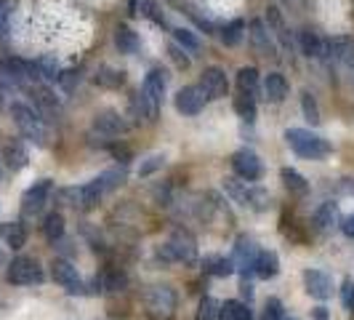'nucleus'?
<instances>
[{"label": "nucleus", "instance_id": "412c9836", "mask_svg": "<svg viewBox=\"0 0 354 320\" xmlns=\"http://www.w3.org/2000/svg\"><path fill=\"white\" fill-rule=\"evenodd\" d=\"M27 227L24 222H3L0 224V240L6 243V249L11 251H21L27 246Z\"/></svg>", "mask_w": 354, "mask_h": 320}, {"label": "nucleus", "instance_id": "6ab92c4d", "mask_svg": "<svg viewBox=\"0 0 354 320\" xmlns=\"http://www.w3.org/2000/svg\"><path fill=\"white\" fill-rule=\"evenodd\" d=\"M250 272H253V278H261V281L277 278L280 275V256H277V251H266V249L259 251V256H256V262L250 267Z\"/></svg>", "mask_w": 354, "mask_h": 320}, {"label": "nucleus", "instance_id": "423d86ee", "mask_svg": "<svg viewBox=\"0 0 354 320\" xmlns=\"http://www.w3.org/2000/svg\"><path fill=\"white\" fill-rule=\"evenodd\" d=\"M6 281L11 285H40L46 281V269L35 256H14L6 265Z\"/></svg>", "mask_w": 354, "mask_h": 320}, {"label": "nucleus", "instance_id": "2f4dec72", "mask_svg": "<svg viewBox=\"0 0 354 320\" xmlns=\"http://www.w3.org/2000/svg\"><path fill=\"white\" fill-rule=\"evenodd\" d=\"M40 230H43V238L48 240V243H56V240H62L64 238V230H67V224H64V216L59 211H51L46 219H43V224H40Z\"/></svg>", "mask_w": 354, "mask_h": 320}, {"label": "nucleus", "instance_id": "c9c22d12", "mask_svg": "<svg viewBox=\"0 0 354 320\" xmlns=\"http://www.w3.org/2000/svg\"><path fill=\"white\" fill-rule=\"evenodd\" d=\"M99 278H102V291L104 294H120L128 285V275H125L123 269H106Z\"/></svg>", "mask_w": 354, "mask_h": 320}, {"label": "nucleus", "instance_id": "3c124183", "mask_svg": "<svg viewBox=\"0 0 354 320\" xmlns=\"http://www.w3.org/2000/svg\"><path fill=\"white\" fill-rule=\"evenodd\" d=\"M109 152H112L115 158L120 160L123 166H128V163H131V150H128V147H123V144H115V142H112V147H109Z\"/></svg>", "mask_w": 354, "mask_h": 320}, {"label": "nucleus", "instance_id": "7c9ffc66", "mask_svg": "<svg viewBox=\"0 0 354 320\" xmlns=\"http://www.w3.org/2000/svg\"><path fill=\"white\" fill-rule=\"evenodd\" d=\"M280 179H283V187L290 193V195H306L309 193V181L304 174H299L296 168H280Z\"/></svg>", "mask_w": 354, "mask_h": 320}, {"label": "nucleus", "instance_id": "864d4df0", "mask_svg": "<svg viewBox=\"0 0 354 320\" xmlns=\"http://www.w3.org/2000/svg\"><path fill=\"white\" fill-rule=\"evenodd\" d=\"M338 227H341V232H344L346 238H352V240H354V213H349V216H344Z\"/></svg>", "mask_w": 354, "mask_h": 320}, {"label": "nucleus", "instance_id": "cd10ccee", "mask_svg": "<svg viewBox=\"0 0 354 320\" xmlns=\"http://www.w3.org/2000/svg\"><path fill=\"white\" fill-rule=\"evenodd\" d=\"M3 160H6V166L17 174L21 168H27V163H30V152H27V147L21 142H11L3 147Z\"/></svg>", "mask_w": 354, "mask_h": 320}, {"label": "nucleus", "instance_id": "ddd939ff", "mask_svg": "<svg viewBox=\"0 0 354 320\" xmlns=\"http://www.w3.org/2000/svg\"><path fill=\"white\" fill-rule=\"evenodd\" d=\"M259 251L261 249L256 246L253 238H248V235H240V238H237L234 251H232V262H234V267H237V272L243 275V281H248V275H253L250 267H253V262H256Z\"/></svg>", "mask_w": 354, "mask_h": 320}, {"label": "nucleus", "instance_id": "49530a36", "mask_svg": "<svg viewBox=\"0 0 354 320\" xmlns=\"http://www.w3.org/2000/svg\"><path fill=\"white\" fill-rule=\"evenodd\" d=\"M341 304H344V310L354 318V281L352 278H344V283H341Z\"/></svg>", "mask_w": 354, "mask_h": 320}, {"label": "nucleus", "instance_id": "f257e3e1", "mask_svg": "<svg viewBox=\"0 0 354 320\" xmlns=\"http://www.w3.org/2000/svg\"><path fill=\"white\" fill-rule=\"evenodd\" d=\"M8 112H11L14 123H17L19 134H21L27 142L37 144V147H46V144H48V139H51V131H48L46 118L37 112L35 107L27 105V102H11Z\"/></svg>", "mask_w": 354, "mask_h": 320}, {"label": "nucleus", "instance_id": "5701e85b", "mask_svg": "<svg viewBox=\"0 0 354 320\" xmlns=\"http://www.w3.org/2000/svg\"><path fill=\"white\" fill-rule=\"evenodd\" d=\"M112 40H115V48L120 53H125V56H133V53H139V48H142V40H139V35L128 24H118L115 33H112Z\"/></svg>", "mask_w": 354, "mask_h": 320}, {"label": "nucleus", "instance_id": "f704fd0d", "mask_svg": "<svg viewBox=\"0 0 354 320\" xmlns=\"http://www.w3.org/2000/svg\"><path fill=\"white\" fill-rule=\"evenodd\" d=\"M221 320H253V310L248 302L227 299L221 302Z\"/></svg>", "mask_w": 354, "mask_h": 320}, {"label": "nucleus", "instance_id": "c756f323", "mask_svg": "<svg viewBox=\"0 0 354 320\" xmlns=\"http://www.w3.org/2000/svg\"><path fill=\"white\" fill-rule=\"evenodd\" d=\"M245 30H248V27H245V19H232L224 27H218V37H221V43H224L227 48H234V46L243 43Z\"/></svg>", "mask_w": 354, "mask_h": 320}, {"label": "nucleus", "instance_id": "1a4fd4ad", "mask_svg": "<svg viewBox=\"0 0 354 320\" xmlns=\"http://www.w3.org/2000/svg\"><path fill=\"white\" fill-rule=\"evenodd\" d=\"M53 195L51 179H37L32 187H27V193L21 195V216H37L48 206Z\"/></svg>", "mask_w": 354, "mask_h": 320}, {"label": "nucleus", "instance_id": "a18cd8bd", "mask_svg": "<svg viewBox=\"0 0 354 320\" xmlns=\"http://www.w3.org/2000/svg\"><path fill=\"white\" fill-rule=\"evenodd\" d=\"M152 197H155V203L162 206V208H171L176 200H174V187L171 184H158L155 190H152Z\"/></svg>", "mask_w": 354, "mask_h": 320}, {"label": "nucleus", "instance_id": "79ce46f5", "mask_svg": "<svg viewBox=\"0 0 354 320\" xmlns=\"http://www.w3.org/2000/svg\"><path fill=\"white\" fill-rule=\"evenodd\" d=\"M99 179H102V184H104V193H112V190L123 187L125 168H109V171H104V174H99Z\"/></svg>", "mask_w": 354, "mask_h": 320}, {"label": "nucleus", "instance_id": "bf43d9fd", "mask_svg": "<svg viewBox=\"0 0 354 320\" xmlns=\"http://www.w3.org/2000/svg\"><path fill=\"white\" fill-rule=\"evenodd\" d=\"M283 320H299V318H283Z\"/></svg>", "mask_w": 354, "mask_h": 320}, {"label": "nucleus", "instance_id": "b1692460", "mask_svg": "<svg viewBox=\"0 0 354 320\" xmlns=\"http://www.w3.org/2000/svg\"><path fill=\"white\" fill-rule=\"evenodd\" d=\"M221 190L227 193L232 203H237L240 208H248V193H250V181H243L237 177H224L221 179Z\"/></svg>", "mask_w": 354, "mask_h": 320}, {"label": "nucleus", "instance_id": "13d9d810", "mask_svg": "<svg viewBox=\"0 0 354 320\" xmlns=\"http://www.w3.org/2000/svg\"><path fill=\"white\" fill-rule=\"evenodd\" d=\"M0 107H3V86H0Z\"/></svg>", "mask_w": 354, "mask_h": 320}, {"label": "nucleus", "instance_id": "58836bf2", "mask_svg": "<svg viewBox=\"0 0 354 320\" xmlns=\"http://www.w3.org/2000/svg\"><path fill=\"white\" fill-rule=\"evenodd\" d=\"M234 112L243 118V121H248V123H253L256 121V99L253 96H248V94H237L234 96Z\"/></svg>", "mask_w": 354, "mask_h": 320}, {"label": "nucleus", "instance_id": "9b49d317", "mask_svg": "<svg viewBox=\"0 0 354 320\" xmlns=\"http://www.w3.org/2000/svg\"><path fill=\"white\" fill-rule=\"evenodd\" d=\"M91 131H93V134H102V136H109V139H115V136L128 134V131H131V123L125 121L118 109H102V112H96V115H93V121H91Z\"/></svg>", "mask_w": 354, "mask_h": 320}, {"label": "nucleus", "instance_id": "473e14b6", "mask_svg": "<svg viewBox=\"0 0 354 320\" xmlns=\"http://www.w3.org/2000/svg\"><path fill=\"white\" fill-rule=\"evenodd\" d=\"M312 219H315V227L319 232H328L338 222V203L336 200H325L317 211H315Z\"/></svg>", "mask_w": 354, "mask_h": 320}, {"label": "nucleus", "instance_id": "c03bdc74", "mask_svg": "<svg viewBox=\"0 0 354 320\" xmlns=\"http://www.w3.org/2000/svg\"><path fill=\"white\" fill-rule=\"evenodd\" d=\"M162 166H165V155H149V158L139 166V171H136V174H139V179H147V177H152L155 171H160Z\"/></svg>", "mask_w": 354, "mask_h": 320}, {"label": "nucleus", "instance_id": "09e8293b", "mask_svg": "<svg viewBox=\"0 0 354 320\" xmlns=\"http://www.w3.org/2000/svg\"><path fill=\"white\" fill-rule=\"evenodd\" d=\"M11 8V3L8 0H0V40H6L8 37V11Z\"/></svg>", "mask_w": 354, "mask_h": 320}, {"label": "nucleus", "instance_id": "4d7b16f0", "mask_svg": "<svg viewBox=\"0 0 354 320\" xmlns=\"http://www.w3.org/2000/svg\"><path fill=\"white\" fill-rule=\"evenodd\" d=\"M0 265H6V254H3V249H0Z\"/></svg>", "mask_w": 354, "mask_h": 320}, {"label": "nucleus", "instance_id": "4c0bfd02", "mask_svg": "<svg viewBox=\"0 0 354 320\" xmlns=\"http://www.w3.org/2000/svg\"><path fill=\"white\" fill-rule=\"evenodd\" d=\"M195 320H221V302L213 296H203L197 304Z\"/></svg>", "mask_w": 354, "mask_h": 320}, {"label": "nucleus", "instance_id": "aec40b11", "mask_svg": "<svg viewBox=\"0 0 354 320\" xmlns=\"http://www.w3.org/2000/svg\"><path fill=\"white\" fill-rule=\"evenodd\" d=\"M104 184H102V179H91L86 181L83 187H77V208L80 211H93L99 203H102V197H104Z\"/></svg>", "mask_w": 354, "mask_h": 320}, {"label": "nucleus", "instance_id": "f8f14e48", "mask_svg": "<svg viewBox=\"0 0 354 320\" xmlns=\"http://www.w3.org/2000/svg\"><path fill=\"white\" fill-rule=\"evenodd\" d=\"M304 288H306V294L312 296V299H317V302H328L330 296H333V291H336V285H333V278L328 275V272H322V269H304Z\"/></svg>", "mask_w": 354, "mask_h": 320}, {"label": "nucleus", "instance_id": "de8ad7c7", "mask_svg": "<svg viewBox=\"0 0 354 320\" xmlns=\"http://www.w3.org/2000/svg\"><path fill=\"white\" fill-rule=\"evenodd\" d=\"M168 53H171V59H174V64H176L178 70H189L192 59L187 56V51H184L178 43H171V46H168Z\"/></svg>", "mask_w": 354, "mask_h": 320}, {"label": "nucleus", "instance_id": "4468645a", "mask_svg": "<svg viewBox=\"0 0 354 320\" xmlns=\"http://www.w3.org/2000/svg\"><path fill=\"white\" fill-rule=\"evenodd\" d=\"M200 86L208 94V99H224L230 96V78L221 67H205L203 75H200Z\"/></svg>", "mask_w": 354, "mask_h": 320}, {"label": "nucleus", "instance_id": "052dcab7", "mask_svg": "<svg viewBox=\"0 0 354 320\" xmlns=\"http://www.w3.org/2000/svg\"><path fill=\"white\" fill-rule=\"evenodd\" d=\"M0 174H3V171H0Z\"/></svg>", "mask_w": 354, "mask_h": 320}, {"label": "nucleus", "instance_id": "393cba45", "mask_svg": "<svg viewBox=\"0 0 354 320\" xmlns=\"http://www.w3.org/2000/svg\"><path fill=\"white\" fill-rule=\"evenodd\" d=\"M203 272L213 275V278H230V275L237 272V267L232 262V256H216V254H211V256L203 259Z\"/></svg>", "mask_w": 354, "mask_h": 320}, {"label": "nucleus", "instance_id": "603ef678", "mask_svg": "<svg viewBox=\"0 0 354 320\" xmlns=\"http://www.w3.org/2000/svg\"><path fill=\"white\" fill-rule=\"evenodd\" d=\"M336 193H338V195H354V177L338 179V181H336Z\"/></svg>", "mask_w": 354, "mask_h": 320}, {"label": "nucleus", "instance_id": "f03ea898", "mask_svg": "<svg viewBox=\"0 0 354 320\" xmlns=\"http://www.w3.org/2000/svg\"><path fill=\"white\" fill-rule=\"evenodd\" d=\"M285 144L304 160H325L328 155H333V144L309 128H288Z\"/></svg>", "mask_w": 354, "mask_h": 320}, {"label": "nucleus", "instance_id": "f3484780", "mask_svg": "<svg viewBox=\"0 0 354 320\" xmlns=\"http://www.w3.org/2000/svg\"><path fill=\"white\" fill-rule=\"evenodd\" d=\"M296 46H299L304 56H309V59H319V62L328 59V40L319 37L312 27H304L301 33L296 35Z\"/></svg>", "mask_w": 354, "mask_h": 320}, {"label": "nucleus", "instance_id": "37998d69", "mask_svg": "<svg viewBox=\"0 0 354 320\" xmlns=\"http://www.w3.org/2000/svg\"><path fill=\"white\" fill-rule=\"evenodd\" d=\"M142 14L147 19H152L158 27H168V19H165L162 8H160L155 0H142Z\"/></svg>", "mask_w": 354, "mask_h": 320}, {"label": "nucleus", "instance_id": "dca6fc26", "mask_svg": "<svg viewBox=\"0 0 354 320\" xmlns=\"http://www.w3.org/2000/svg\"><path fill=\"white\" fill-rule=\"evenodd\" d=\"M264 21H266V27H269V33H272V37L277 40V46L285 48V51H290V48H293V35H290V27H288V21H285L283 11H280L277 6H269Z\"/></svg>", "mask_w": 354, "mask_h": 320}, {"label": "nucleus", "instance_id": "6e6552de", "mask_svg": "<svg viewBox=\"0 0 354 320\" xmlns=\"http://www.w3.org/2000/svg\"><path fill=\"white\" fill-rule=\"evenodd\" d=\"M232 168H234V177L243 179V181H250V184L264 179V160L248 147H243V150H237L232 155Z\"/></svg>", "mask_w": 354, "mask_h": 320}, {"label": "nucleus", "instance_id": "8fccbe9b", "mask_svg": "<svg viewBox=\"0 0 354 320\" xmlns=\"http://www.w3.org/2000/svg\"><path fill=\"white\" fill-rule=\"evenodd\" d=\"M56 197H59L64 206H77V187H64V190H56Z\"/></svg>", "mask_w": 354, "mask_h": 320}, {"label": "nucleus", "instance_id": "ea45409f", "mask_svg": "<svg viewBox=\"0 0 354 320\" xmlns=\"http://www.w3.org/2000/svg\"><path fill=\"white\" fill-rule=\"evenodd\" d=\"M171 35L184 51H200V37L187 27H171Z\"/></svg>", "mask_w": 354, "mask_h": 320}, {"label": "nucleus", "instance_id": "39448f33", "mask_svg": "<svg viewBox=\"0 0 354 320\" xmlns=\"http://www.w3.org/2000/svg\"><path fill=\"white\" fill-rule=\"evenodd\" d=\"M0 75H3L11 86H17V89H21V91L35 86V83H43V80L37 78V70L32 62L11 56V53H0Z\"/></svg>", "mask_w": 354, "mask_h": 320}, {"label": "nucleus", "instance_id": "9d476101", "mask_svg": "<svg viewBox=\"0 0 354 320\" xmlns=\"http://www.w3.org/2000/svg\"><path fill=\"white\" fill-rule=\"evenodd\" d=\"M211 99H208V94L203 91L200 83H192V86H184V89L176 91V96H174V107H176L178 115H187V118H192V115H200L203 112V107L208 105Z\"/></svg>", "mask_w": 354, "mask_h": 320}, {"label": "nucleus", "instance_id": "a878e982", "mask_svg": "<svg viewBox=\"0 0 354 320\" xmlns=\"http://www.w3.org/2000/svg\"><path fill=\"white\" fill-rule=\"evenodd\" d=\"M35 70H37V78L43 80V83H59V78H62V64H59V59L51 56V53H46V56H37L35 62Z\"/></svg>", "mask_w": 354, "mask_h": 320}, {"label": "nucleus", "instance_id": "a211bd4d", "mask_svg": "<svg viewBox=\"0 0 354 320\" xmlns=\"http://www.w3.org/2000/svg\"><path fill=\"white\" fill-rule=\"evenodd\" d=\"M261 94H264V99L269 105H283L288 99V94H290V83H288V78L283 72H269L264 78V83H261Z\"/></svg>", "mask_w": 354, "mask_h": 320}, {"label": "nucleus", "instance_id": "c85d7f7f", "mask_svg": "<svg viewBox=\"0 0 354 320\" xmlns=\"http://www.w3.org/2000/svg\"><path fill=\"white\" fill-rule=\"evenodd\" d=\"M354 53V37L338 35L328 40V59L336 64H346V59Z\"/></svg>", "mask_w": 354, "mask_h": 320}, {"label": "nucleus", "instance_id": "5fc2aeb1", "mask_svg": "<svg viewBox=\"0 0 354 320\" xmlns=\"http://www.w3.org/2000/svg\"><path fill=\"white\" fill-rule=\"evenodd\" d=\"M240 294H243L250 304V299H253V283H250V281H243V283H240Z\"/></svg>", "mask_w": 354, "mask_h": 320}, {"label": "nucleus", "instance_id": "4be33fe9", "mask_svg": "<svg viewBox=\"0 0 354 320\" xmlns=\"http://www.w3.org/2000/svg\"><path fill=\"white\" fill-rule=\"evenodd\" d=\"M168 80H171L168 70H162V67H152V70L147 72V78H144L142 89L147 91L152 99H158L160 105H162V96H165V91H168Z\"/></svg>", "mask_w": 354, "mask_h": 320}, {"label": "nucleus", "instance_id": "72a5a7b5", "mask_svg": "<svg viewBox=\"0 0 354 320\" xmlns=\"http://www.w3.org/2000/svg\"><path fill=\"white\" fill-rule=\"evenodd\" d=\"M93 83L99 89H120L125 86V72L123 70H115V67H99L96 75H93Z\"/></svg>", "mask_w": 354, "mask_h": 320}, {"label": "nucleus", "instance_id": "7ed1b4c3", "mask_svg": "<svg viewBox=\"0 0 354 320\" xmlns=\"http://www.w3.org/2000/svg\"><path fill=\"white\" fill-rule=\"evenodd\" d=\"M197 254V240L189 230H174L171 238L158 246V259L165 265H195Z\"/></svg>", "mask_w": 354, "mask_h": 320}, {"label": "nucleus", "instance_id": "20e7f679", "mask_svg": "<svg viewBox=\"0 0 354 320\" xmlns=\"http://www.w3.org/2000/svg\"><path fill=\"white\" fill-rule=\"evenodd\" d=\"M147 315L152 320H171L176 315L178 294L174 285H149L144 294Z\"/></svg>", "mask_w": 354, "mask_h": 320}, {"label": "nucleus", "instance_id": "a19ab883", "mask_svg": "<svg viewBox=\"0 0 354 320\" xmlns=\"http://www.w3.org/2000/svg\"><path fill=\"white\" fill-rule=\"evenodd\" d=\"M285 318V304L283 299L277 296H269L264 302V310H261V318L259 320H283Z\"/></svg>", "mask_w": 354, "mask_h": 320}, {"label": "nucleus", "instance_id": "e433bc0d", "mask_svg": "<svg viewBox=\"0 0 354 320\" xmlns=\"http://www.w3.org/2000/svg\"><path fill=\"white\" fill-rule=\"evenodd\" d=\"M301 115H304V121H306V123H312V125L322 123L319 105H317V99H315V94H312V91H301Z\"/></svg>", "mask_w": 354, "mask_h": 320}, {"label": "nucleus", "instance_id": "2eb2a0df", "mask_svg": "<svg viewBox=\"0 0 354 320\" xmlns=\"http://www.w3.org/2000/svg\"><path fill=\"white\" fill-rule=\"evenodd\" d=\"M248 35H250V43H253L256 53H261V56H280V53H277L280 46H277V40L272 37L264 19H253V21H250Z\"/></svg>", "mask_w": 354, "mask_h": 320}, {"label": "nucleus", "instance_id": "bb28decb", "mask_svg": "<svg viewBox=\"0 0 354 320\" xmlns=\"http://www.w3.org/2000/svg\"><path fill=\"white\" fill-rule=\"evenodd\" d=\"M237 89L240 94H248L253 99H259V94H261V75L256 67H240L237 70Z\"/></svg>", "mask_w": 354, "mask_h": 320}, {"label": "nucleus", "instance_id": "0eeeda50", "mask_svg": "<svg viewBox=\"0 0 354 320\" xmlns=\"http://www.w3.org/2000/svg\"><path fill=\"white\" fill-rule=\"evenodd\" d=\"M51 281L53 283H59L70 296H88V283L80 278V272H77V267L72 265L70 259H64V256H56L51 265Z\"/></svg>", "mask_w": 354, "mask_h": 320}, {"label": "nucleus", "instance_id": "6e6d98bb", "mask_svg": "<svg viewBox=\"0 0 354 320\" xmlns=\"http://www.w3.org/2000/svg\"><path fill=\"white\" fill-rule=\"evenodd\" d=\"M312 315H315V320H328V307H315Z\"/></svg>", "mask_w": 354, "mask_h": 320}]
</instances>
